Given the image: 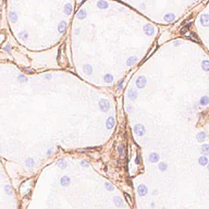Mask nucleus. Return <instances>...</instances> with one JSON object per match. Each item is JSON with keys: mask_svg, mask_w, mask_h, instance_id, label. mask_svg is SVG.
Wrapping results in <instances>:
<instances>
[{"mask_svg": "<svg viewBox=\"0 0 209 209\" xmlns=\"http://www.w3.org/2000/svg\"><path fill=\"white\" fill-rule=\"evenodd\" d=\"M203 148H204V151H207V150H208V149H207V148H208V146H206V145H205Z\"/></svg>", "mask_w": 209, "mask_h": 209, "instance_id": "20", "label": "nucleus"}, {"mask_svg": "<svg viewBox=\"0 0 209 209\" xmlns=\"http://www.w3.org/2000/svg\"><path fill=\"white\" fill-rule=\"evenodd\" d=\"M99 106H100V109H101V111H108L109 110V108H110V104H109V102L107 101V100H104V99H102V100H100V102H99Z\"/></svg>", "mask_w": 209, "mask_h": 209, "instance_id": "1", "label": "nucleus"}, {"mask_svg": "<svg viewBox=\"0 0 209 209\" xmlns=\"http://www.w3.org/2000/svg\"><path fill=\"white\" fill-rule=\"evenodd\" d=\"M114 203H116V205L118 207H122V205H123V203H122V199L120 197H116L114 198Z\"/></svg>", "mask_w": 209, "mask_h": 209, "instance_id": "8", "label": "nucleus"}, {"mask_svg": "<svg viewBox=\"0 0 209 209\" xmlns=\"http://www.w3.org/2000/svg\"><path fill=\"white\" fill-rule=\"evenodd\" d=\"M205 136H206V134L204 132H201V134H198V138H199V141H204L205 139Z\"/></svg>", "mask_w": 209, "mask_h": 209, "instance_id": "13", "label": "nucleus"}, {"mask_svg": "<svg viewBox=\"0 0 209 209\" xmlns=\"http://www.w3.org/2000/svg\"><path fill=\"white\" fill-rule=\"evenodd\" d=\"M104 185H106V188H107L108 191H113V186L111 185L110 183H106Z\"/></svg>", "mask_w": 209, "mask_h": 209, "instance_id": "15", "label": "nucleus"}, {"mask_svg": "<svg viewBox=\"0 0 209 209\" xmlns=\"http://www.w3.org/2000/svg\"><path fill=\"white\" fill-rule=\"evenodd\" d=\"M135 61H136V58L129 59V61H127V64H129V65H132V64H134V63H135Z\"/></svg>", "mask_w": 209, "mask_h": 209, "instance_id": "14", "label": "nucleus"}, {"mask_svg": "<svg viewBox=\"0 0 209 209\" xmlns=\"http://www.w3.org/2000/svg\"><path fill=\"white\" fill-rule=\"evenodd\" d=\"M134 130H135V133L136 134H137V135H143V134H144V126H143V125H136L135 126V129H134Z\"/></svg>", "mask_w": 209, "mask_h": 209, "instance_id": "4", "label": "nucleus"}, {"mask_svg": "<svg viewBox=\"0 0 209 209\" xmlns=\"http://www.w3.org/2000/svg\"><path fill=\"white\" fill-rule=\"evenodd\" d=\"M84 71H85V73L91 74V73H92V68H91V65H84Z\"/></svg>", "mask_w": 209, "mask_h": 209, "instance_id": "9", "label": "nucleus"}, {"mask_svg": "<svg viewBox=\"0 0 209 209\" xmlns=\"http://www.w3.org/2000/svg\"><path fill=\"white\" fill-rule=\"evenodd\" d=\"M158 159H159V157H158L157 154H151L150 157H149V161H150V162H157Z\"/></svg>", "mask_w": 209, "mask_h": 209, "instance_id": "7", "label": "nucleus"}, {"mask_svg": "<svg viewBox=\"0 0 209 209\" xmlns=\"http://www.w3.org/2000/svg\"><path fill=\"white\" fill-rule=\"evenodd\" d=\"M132 95V97H130V98H132V99H134L136 97V92H134V91H132V92H130V96Z\"/></svg>", "mask_w": 209, "mask_h": 209, "instance_id": "17", "label": "nucleus"}, {"mask_svg": "<svg viewBox=\"0 0 209 209\" xmlns=\"http://www.w3.org/2000/svg\"><path fill=\"white\" fill-rule=\"evenodd\" d=\"M113 125H114V119H113V117H110L107 121V127L108 129H112Z\"/></svg>", "mask_w": 209, "mask_h": 209, "instance_id": "6", "label": "nucleus"}, {"mask_svg": "<svg viewBox=\"0 0 209 209\" xmlns=\"http://www.w3.org/2000/svg\"><path fill=\"white\" fill-rule=\"evenodd\" d=\"M159 168H160V170H162V171H164V170L167 169V166H166V164H164V163H161V164H160V167H159Z\"/></svg>", "mask_w": 209, "mask_h": 209, "instance_id": "19", "label": "nucleus"}, {"mask_svg": "<svg viewBox=\"0 0 209 209\" xmlns=\"http://www.w3.org/2000/svg\"><path fill=\"white\" fill-rule=\"evenodd\" d=\"M201 104H208V97H204L201 99Z\"/></svg>", "mask_w": 209, "mask_h": 209, "instance_id": "12", "label": "nucleus"}, {"mask_svg": "<svg viewBox=\"0 0 209 209\" xmlns=\"http://www.w3.org/2000/svg\"><path fill=\"white\" fill-rule=\"evenodd\" d=\"M69 184H70V178H69V176H63V178L61 179V185L68 186Z\"/></svg>", "mask_w": 209, "mask_h": 209, "instance_id": "5", "label": "nucleus"}, {"mask_svg": "<svg viewBox=\"0 0 209 209\" xmlns=\"http://www.w3.org/2000/svg\"><path fill=\"white\" fill-rule=\"evenodd\" d=\"M4 189H6V193H7V194H11V188H10L8 185L4 187Z\"/></svg>", "mask_w": 209, "mask_h": 209, "instance_id": "18", "label": "nucleus"}, {"mask_svg": "<svg viewBox=\"0 0 209 209\" xmlns=\"http://www.w3.org/2000/svg\"><path fill=\"white\" fill-rule=\"evenodd\" d=\"M203 67H204V70L205 71H208V61H204Z\"/></svg>", "mask_w": 209, "mask_h": 209, "instance_id": "16", "label": "nucleus"}, {"mask_svg": "<svg viewBox=\"0 0 209 209\" xmlns=\"http://www.w3.org/2000/svg\"><path fill=\"white\" fill-rule=\"evenodd\" d=\"M104 79H106L108 83H111L112 82V76H111L110 74H107V75H104Z\"/></svg>", "mask_w": 209, "mask_h": 209, "instance_id": "11", "label": "nucleus"}, {"mask_svg": "<svg viewBox=\"0 0 209 209\" xmlns=\"http://www.w3.org/2000/svg\"><path fill=\"white\" fill-rule=\"evenodd\" d=\"M145 84H146V79H145L144 76L138 77L137 81H136V86L138 88H143L145 86Z\"/></svg>", "mask_w": 209, "mask_h": 209, "instance_id": "2", "label": "nucleus"}, {"mask_svg": "<svg viewBox=\"0 0 209 209\" xmlns=\"http://www.w3.org/2000/svg\"><path fill=\"white\" fill-rule=\"evenodd\" d=\"M137 192L141 196H145L147 194V187L145 185H139L138 188H137Z\"/></svg>", "mask_w": 209, "mask_h": 209, "instance_id": "3", "label": "nucleus"}, {"mask_svg": "<svg viewBox=\"0 0 209 209\" xmlns=\"http://www.w3.org/2000/svg\"><path fill=\"white\" fill-rule=\"evenodd\" d=\"M199 162H201V164H204V166H206L207 164V157H201V158H199Z\"/></svg>", "mask_w": 209, "mask_h": 209, "instance_id": "10", "label": "nucleus"}]
</instances>
